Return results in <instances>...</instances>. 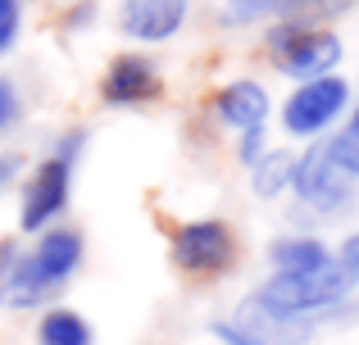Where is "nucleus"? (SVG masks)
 <instances>
[{
  "label": "nucleus",
  "mask_w": 359,
  "mask_h": 345,
  "mask_svg": "<svg viewBox=\"0 0 359 345\" xmlns=\"http://www.w3.org/2000/svg\"><path fill=\"white\" fill-rule=\"evenodd\" d=\"M264 150H269V127H245V132H237V160H241V169H255Z\"/></svg>",
  "instance_id": "a211bd4d"
},
{
  "label": "nucleus",
  "mask_w": 359,
  "mask_h": 345,
  "mask_svg": "<svg viewBox=\"0 0 359 345\" xmlns=\"http://www.w3.org/2000/svg\"><path fill=\"white\" fill-rule=\"evenodd\" d=\"M323 146H327V155H332L337 169L351 173L355 182H359V105L346 114V123L337 127L332 136H323Z\"/></svg>",
  "instance_id": "2eb2a0df"
},
{
  "label": "nucleus",
  "mask_w": 359,
  "mask_h": 345,
  "mask_svg": "<svg viewBox=\"0 0 359 345\" xmlns=\"http://www.w3.org/2000/svg\"><path fill=\"white\" fill-rule=\"evenodd\" d=\"M337 259H341L346 268H351V273L359 277V232H351V237L341 241V250H337Z\"/></svg>",
  "instance_id": "aec40b11"
},
{
  "label": "nucleus",
  "mask_w": 359,
  "mask_h": 345,
  "mask_svg": "<svg viewBox=\"0 0 359 345\" xmlns=\"http://www.w3.org/2000/svg\"><path fill=\"white\" fill-rule=\"evenodd\" d=\"M291 191H296V200L309 204L314 213H341L346 204L355 200V177L337 169L323 141H309V150L296 155Z\"/></svg>",
  "instance_id": "6e6552de"
},
{
  "label": "nucleus",
  "mask_w": 359,
  "mask_h": 345,
  "mask_svg": "<svg viewBox=\"0 0 359 345\" xmlns=\"http://www.w3.org/2000/svg\"><path fill=\"white\" fill-rule=\"evenodd\" d=\"M355 0H223L219 18L228 27H250V23H282V18H314V23H332L346 14Z\"/></svg>",
  "instance_id": "9d476101"
},
{
  "label": "nucleus",
  "mask_w": 359,
  "mask_h": 345,
  "mask_svg": "<svg viewBox=\"0 0 359 345\" xmlns=\"http://www.w3.org/2000/svg\"><path fill=\"white\" fill-rule=\"evenodd\" d=\"M23 114H27V105H23V91H18V82L9 78V73H0V136L18 132Z\"/></svg>",
  "instance_id": "dca6fc26"
},
{
  "label": "nucleus",
  "mask_w": 359,
  "mask_h": 345,
  "mask_svg": "<svg viewBox=\"0 0 359 345\" xmlns=\"http://www.w3.org/2000/svg\"><path fill=\"white\" fill-rule=\"evenodd\" d=\"M9 177H14V164H9V160H5V155H0V186H5V182H9Z\"/></svg>",
  "instance_id": "412c9836"
},
{
  "label": "nucleus",
  "mask_w": 359,
  "mask_h": 345,
  "mask_svg": "<svg viewBox=\"0 0 359 345\" xmlns=\"http://www.w3.org/2000/svg\"><path fill=\"white\" fill-rule=\"evenodd\" d=\"M36 345H96V332L69 304H46L36 318Z\"/></svg>",
  "instance_id": "ddd939ff"
},
{
  "label": "nucleus",
  "mask_w": 359,
  "mask_h": 345,
  "mask_svg": "<svg viewBox=\"0 0 359 345\" xmlns=\"http://www.w3.org/2000/svg\"><path fill=\"white\" fill-rule=\"evenodd\" d=\"M82 150H87V132H82V127H69V132H60V141L32 164V173L23 177V191H18V232H23V237L60 227V218L69 213V200H73V173H78Z\"/></svg>",
  "instance_id": "f03ea898"
},
{
  "label": "nucleus",
  "mask_w": 359,
  "mask_h": 345,
  "mask_svg": "<svg viewBox=\"0 0 359 345\" xmlns=\"http://www.w3.org/2000/svg\"><path fill=\"white\" fill-rule=\"evenodd\" d=\"M351 82L341 73H327V78L314 82H296L287 100H282L278 118H282V132L291 141H323L346 114H351Z\"/></svg>",
  "instance_id": "423d86ee"
},
{
  "label": "nucleus",
  "mask_w": 359,
  "mask_h": 345,
  "mask_svg": "<svg viewBox=\"0 0 359 345\" xmlns=\"http://www.w3.org/2000/svg\"><path fill=\"white\" fill-rule=\"evenodd\" d=\"M191 18V0H118V32L137 45H164Z\"/></svg>",
  "instance_id": "1a4fd4ad"
},
{
  "label": "nucleus",
  "mask_w": 359,
  "mask_h": 345,
  "mask_svg": "<svg viewBox=\"0 0 359 345\" xmlns=\"http://www.w3.org/2000/svg\"><path fill=\"white\" fill-rule=\"evenodd\" d=\"M87 241L78 227H46L23 246L18 237H0V309L27 314L46 309L78 277Z\"/></svg>",
  "instance_id": "f257e3e1"
},
{
  "label": "nucleus",
  "mask_w": 359,
  "mask_h": 345,
  "mask_svg": "<svg viewBox=\"0 0 359 345\" xmlns=\"http://www.w3.org/2000/svg\"><path fill=\"white\" fill-rule=\"evenodd\" d=\"M332 250H327V241L309 237V232H291V237H278L269 246V264L273 273H314V268L332 264Z\"/></svg>",
  "instance_id": "f8f14e48"
},
{
  "label": "nucleus",
  "mask_w": 359,
  "mask_h": 345,
  "mask_svg": "<svg viewBox=\"0 0 359 345\" xmlns=\"http://www.w3.org/2000/svg\"><path fill=\"white\" fill-rule=\"evenodd\" d=\"M100 105L109 109H141L155 105L164 96V73H159V59H150L146 50H118L114 59L100 73Z\"/></svg>",
  "instance_id": "0eeeda50"
},
{
  "label": "nucleus",
  "mask_w": 359,
  "mask_h": 345,
  "mask_svg": "<svg viewBox=\"0 0 359 345\" xmlns=\"http://www.w3.org/2000/svg\"><path fill=\"white\" fill-rule=\"evenodd\" d=\"M23 23H27L23 0H0V59H5V55H14L18 36H23Z\"/></svg>",
  "instance_id": "f3484780"
},
{
  "label": "nucleus",
  "mask_w": 359,
  "mask_h": 345,
  "mask_svg": "<svg viewBox=\"0 0 359 345\" xmlns=\"http://www.w3.org/2000/svg\"><path fill=\"white\" fill-rule=\"evenodd\" d=\"M264 50H269V64L282 78L314 82V78L337 73L346 45L327 23H314V18H282V23L264 27Z\"/></svg>",
  "instance_id": "7ed1b4c3"
},
{
  "label": "nucleus",
  "mask_w": 359,
  "mask_h": 345,
  "mask_svg": "<svg viewBox=\"0 0 359 345\" xmlns=\"http://www.w3.org/2000/svg\"><path fill=\"white\" fill-rule=\"evenodd\" d=\"M91 18H96V0H82V5H73L69 14H64V23L69 27H91Z\"/></svg>",
  "instance_id": "6ab92c4d"
},
{
  "label": "nucleus",
  "mask_w": 359,
  "mask_h": 345,
  "mask_svg": "<svg viewBox=\"0 0 359 345\" xmlns=\"http://www.w3.org/2000/svg\"><path fill=\"white\" fill-rule=\"evenodd\" d=\"M173 268L191 282H219L241 264V241L223 218H187L168 232Z\"/></svg>",
  "instance_id": "39448f33"
},
{
  "label": "nucleus",
  "mask_w": 359,
  "mask_h": 345,
  "mask_svg": "<svg viewBox=\"0 0 359 345\" xmlns=\"http://www.w3.org/2000/svg\"><path fill=\"white\" fill-rule=\"evenodd\" d=\"M210 109H214V118H219L223 127L245 132V127H264L269 123L273 96L264 91V82H255V78H232V82H223V87L214 91Z\"/></svg>",
  "instance_id": "9b49d317"
},
{
  "label": "nucleus",
  "mask_w": 359,
  "mask_h": 345,
  "mask_svg": "<svg viewBox=\"0 0 359 345\" xmlns=\"http://www.w3.org/2000/svg\"><path fill=\"white\" fill-rule=\"evenodd\" d=\"M359 277L351 268L341 264V259H332V264L314 268V273H273L269 282L255 291V300L264 304V309L282 314V318H296V323H309L314 314L323 309H337V304L351 300Z\"/></svg>",
  "instance_id": "20e7f679"
},
{
  "label": "nucleus",
  "mask_w": 359,
  "mask_h": 345,
  "mask_svg": "<svg viewBox=\"0 0 359 345\" xmlns=\"http://www.w3.org/2000/svg\"><path fill=\"white\" fill-rule=\"evenodd\" d=\"M291 177H296V155L282 150V146H269L259 155V164L250 169V186L259 200H278V195L291 191Z\"/></svg>",
  "instance_id": "4468645a"
}]
</instances>
